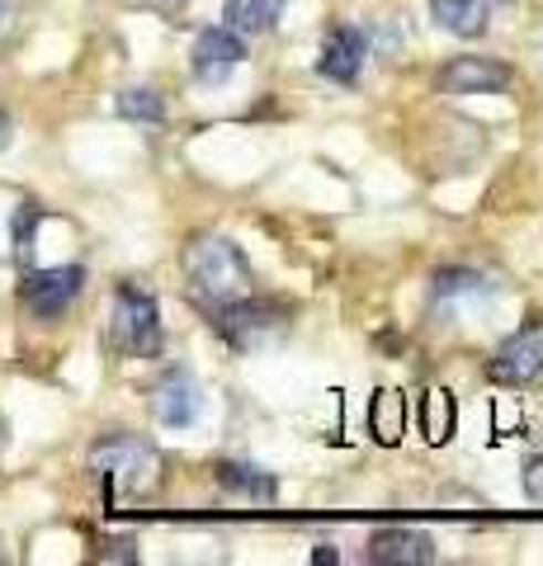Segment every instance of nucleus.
<instances>
[{
  "label": "nucleus",
  "mask_w": 543,
  "mask_h": 566,
  "mask_svg": "<svg viewBox=\"0 0 543 566\" xmlns=\"http://www.w3.org/2000/svg\"><path fill=\"white\" fill-rule=\"evenodd\" d=\"M364 57H369V39H364V29L355 24H341V29H331L326 33V43H322V62L317 71L326 81H341L349 85L364 71Z\"/></svg>",
  "instance_id": "nucleus-9"
},
{
  "label": "nucleus",
  "mask_w": 543,
  "mask_h": 566,
  "mask_svg": "<svg viewBox=\"0 0 543 566\" xmlns=\"http://www.w3.org/2000/svg\"><path fill=\"white\" fill-rule=\"evenodd\" d=\"M369 562L374 566H430L435 538L420 534V528H378L369 538Z\"/></svg>",
  "instance_id": "nucleus-10"
},
{
  "label": "nucleus",
  "mask_w": 543,
  "mask_h": 566,
  "mask_svg": "<svg viewBox=\"0 0 543 566\" xmlns=\"http://www.w3.org/2000/svg\"><path fill=\"white\" fill-rule=\"evenodd\" d=\"M511 85H515V71L497 57H453L435 76V91L445 95H505Z\"/></svg>",
  "instance_id": "nucleus-5"
},
{
  "label": "nucleus",
  "mask_w": 543,
  "mask_h": 566,
  "mask_svg": "<svg viewBox=\"0 0 543 566\" xmlns=\"http://www.w3.org/2000/svg\"><path fill=\"white\" fill-rule=\"evenodd\" d=\"M91 468L104 476V486L114 495H147L156 486V472H161V458H156L152 444L133 434H114V439H100L91 449Z\"/></svg>",
  "instance_id": "nucleus-2"
},
{
  "label": "nucleus",
  "mask_w": 543,
  "mask_h": 566,
  "mask_svg": "<svg viewBox=\"0 0 543 566\" xmlns=\"http://www.w3.org/2000/svg\"><path fill=\"white\" fill-rule=\"evenodd\" d=\"M10 24V10H6V0H0V29H6Z\"/></svg>",
  "instance_id": "nucleus-22"
},
{
  "label": "nucleus",
  "mask_w": 543,
  "mask_h": 566,
  "mask_svg": "<svg viewBox=\"0 0 543 566\" xmlns=\"http://www.w3.org/2000/svg\"><path fill=\"white\" fill-rule=\"evenodd\" d=\"M487 374L501 387H530L543 374V322H530L524 331H515L511 340H501L492 364H487Z\"/></svg>",
  "instance_id": "nucleus-4"
},
{
  "label": "nucleus",
  "mask_w": 543,
  "mask_h": 566,
  "mask_svg": "<svg viewBox=\"0 0 543 566\" xmlns=\"http://www.w3.org/2000/svg\"><path fill=\"white\" fill-rule=\"evenodd\" d=\"M118 114L133 118V123H161L166 118V104L152 85H133V91L118 95Z\"/></svg>",
  "instance_id": "nucleus-17"
},
{
  "label": "nucleus",
  "mask_w": 543,
  "mask_h": 566,
  "mask_svg": "<svg viewBox=\"0 0 543 566\" xmlns=\"http://www.w3.org/2000/svg\"><path fill=\"white\" fill-rule=\"evenodd\" d=\"M218 482L227 491H237V495H247V501H260V505H270L274 495H279V482L265 472V468H251V463H218Z\"/></svg>",
  "instance_id": "nucleus-14"
},
{
  "label": "nucleus",
  "mask_w": 543,
  "mask_h": 566,
  "mask_svg": "<svg viewBox=\"0 0 543 566\" xmlns=\"http://www.w3.org/2000/svg\"><path fill=\"white\" fill-rule=\"evenodd\" d=\"M312 557H317V562H336V547H331V543H322V547H317V553H312Z\"/></svg>",
  "instance_id": "nucleus-20"
},
{
  "label": "nucleus",
  "mask_w": 543,
  "mask_h": 566,
  "mask_svg": "<svg viewBox=\"0 0 543 566\" xmlns=\"http://www.w3.org/2000/svg\"><path fill=\"white\" fill-rule=\"evenodd\" d=\"M524 495H530V501H539V505H543V453H539V458H530V463H524Z\"/></svg>",
  "instance_id": "nucleus-19"
},
{
  "label": "nucleus",
  "mask_w": 543,
  "mask_h": 566,
  "mask_svg": "<svg viewBox=\"0 0 543 566\" xmlns=\"http://www.w3.org/2000/svg\"><path fill=\"white\" fill-rule=\"evenodd\" d=\"M6 142H10V118L0 114V147H6Z\"/></svg>",
  "instance_id": "nucleus-21"
},
{
  "label": "nucleus",
  "mask_w": 543,
  "mask_h": 566,
  "mask_svg": "<svg viewBox=\"0 0 543 566\" xmlns=\"http://www.w3.org/2000/svg\"><path fill=\"white\" fill-rule=\"evenodd\" d=\"M369 430L378 444H397L407 434V397L401 392H378L369 401Z\"/></svg>",
  "instance_id": "nucleus-16"
},
{
  "label": "nucleus",
  "mask_w": 543,
  "mask_h": 566,
  "mask_svg": "<svg viewBox=\"0 0 543 566\" xmlns=\"http://www.w3.org/2000/svg\"><path fill=\"white\" fill-rule=\"evenodd\" d=\"M185 279H189V289H195L199 303H208V307H222V303H232V297H247L251 283H255L251 260L241 255V245L227 241V237L189 241Z\"/></svg>",
  "instance_id": "nucleus-1"
},
{
  "label": "nucleus",
  "mask_w": 543,
  "mask_h": 566,
  "mask_svg": "<svg viewBox=\"0 0 543 566\" xmlns=\"http://www.w3.org/2000/svg\"><path fill=\"white\" fill-rule=\"evenodd\" d=\"M0 444H6V424H0Z\"/></svg>",
  "instance_id": "nucleus-23"
},
{
  "label": "nucleus",
  "mask_w": 543,
  "mask_h": 566,
  "mask_svg": "<svg viewBox=\"0 0 543 566\" xmlns=\"http://www.w3.org/2000/svg\"><path fill=\"white\" fill-rule=\"evenodd\" d=\"M114 345L137 359H152L161 349V312H156V297L137 283H124L114 293Z\"/></svg>",
  "instance_id": "nucleus-3"
},
{
  "label": "nucleus",
  "mask_w": 543,
  "mask_h": 566,
  "mask_svg": "<svg viewBox=\"0 0 543 566\" xmlns=\"http://www.w3.org/2000/svg\"><path fill=\"white\" fill-rule=\"evenodd\" d=\"M195 71H199V81H227L232 71L241 66V57H247V39L232 29H203L199 39H195Z\"/></svg>",
  "instance_id": "nucleus-8"
},
{
  "label": "nucleus",
  "mask_w": 543,
  "mask_h": 566,
  "mask_svg": "<svg viewBox=\"0 0 543 566\" xmlns=\"http://www.w3.org/2000/svg\"><path fill=\"white\" fill-rule=\"evenodd\" d=\"M487 293V279L478 270H440L430 279V297L440 307H453V303H478Z\"/></svg>",
  "instance_id": "nucleus-15"
},
{
  "label": "nucleus",
  "mask_w": 543,
  "mask_h": 566,
  "mask_svg": "<svg viewBox=\"0 0 543 566\" xmlns=\"http://www.w3.org/2000/svg\"><path fill=\"white\" fill-rule=\"evenodd\" d=\"M279 322H284V307L279 303H265V297H232V303H222L218 316H213V326L227 335L232 345H251L260 340L265 331H274Z\"/></svg>",
  "instance_id": "nucleus-6"
},
{
  "label": "nucleus",
  "mask_w": 543,
  "mask_h": 566,
  "mask_svg": "<svg viewBox=\"0 0 543 566\" xmlns=\"http://www.w3.org/2000/svg\"><path fill=\"white\" fill-rule=\"evenodd\" d=\"M453 434V397L449 392H426V439L445 444Z\"/></svg>",
  "instance_id": "nucleus-18"
},
{
  "label": "nucleus",
  "mask_w": 543,
  "mask_h": 566,
  "mask_svg": "<svg viewBox=\"0 0 543 566\" xmlns=\"http://www.w3.org/2000/svg\"><path fill=\"white\" fill-rule=\"evenodd\" d=\"M487 10H492V0H430L435 24L449 29L453 39H478L487 29Z\"/></svg>",
  "instance_id": "nucleus-12"
},
{
  "label": "nucleus",
  "mask_w": 543,
  "mask_h": 566,
  "mask_svg": "<svg viewBox=\"0 0 543 566\" xmlns=\"http://www.w3.org/2000/svg\"><path fill=\"white\" fill-rule=\"evenodd\" d=\"M279 14H284V0H227L222 20L241 39H255V33H270L279 24Z\"/></svg>",
  "instance_id": "nucleus-13"
},
{
  "label": "nucleus",
  "mask_w": 543,
  "mask_h": 566,
  "mask_svg": "<svg viewBox=\"0 0 543 566\" xmlns=\"http://www.w3.org/2000/svg\"><path fill=\"white\" fill-rule=\"evenodd\" d=\"M152 411H156V420H161V424H170V430H189V424L199 420V411H203L199 382L189 374H170L161 387H156Z\"/></svg>",
  "instance_id": "nucleus-11"
},
{
  "label": "nucleus",
  "mask_w": 543,
  "mask_h": 566,
  "mask_svg": "<svg viewBox=\"0 0 543 566\" xmlns=\"http://www.w3.org/2000/svg\"><path fill=\"white\" fill-rule=\"evenodd\" d=\"M81 283H85V270L81 264H62V270H39V274H29L24 279V303L33 316H58L76 303V293H81Z\"/></svg>",
  "instance_id": "nucleus-7"
}]
</instances>
